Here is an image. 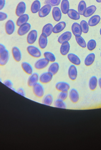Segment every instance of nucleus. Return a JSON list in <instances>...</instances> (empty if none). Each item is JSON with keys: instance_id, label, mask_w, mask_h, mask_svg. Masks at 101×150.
<instances>
[{"instance_id": "nucleus-1", "label": "nucleus", "mask_w": 101, "mask_h": 150, "mask_svg": "<svg viewBox=\"0 0 101 150\" xmlns=\"http://www.w3.org/2000/svg\"><path fill=\"white\" fill-rule=\"evenodd\" d=\"M9 59V52L4 45L0 46V64L1 66H4L7 64Z\"/></svg>"}, {"instance_id": "nucleus-2", "label": "nucleus", "mask_w": 101, "mask_h": 150, "mask_svg": "<svg viewBox=\"0 0 101 150\" xmlns=\"http://www.w3.org/2000/svg\"><path fill=\"white\" fill-rule=\"evenodd\" d=\"M33 91L34 95L38 98H41L44 96L45 90L39 83H37L33 86Z\"/></svg>"}, {"instance_id": "nucleus-3", "label": "nucleus", "mask_w": 101, "mask_h": 150, "mask_svg": "<svg viewBox=\"0 0 101 150\" xmlns=\"http://www.w3.org/2000/svg\"><path fill=\"white\" fill-rule=\"evenodd\" d=\"M27 51L30 55L34 58H38L41 57V52L36 47L31 45L27 47Z\"/></svg>"}, {"instance_id": "nucleus-4", "label": "nucleus", "mask_w": 101, "mask_h": 150, "mask_svg": "<svg viewBox=\"0 0 101 150\" xmlns=\"http://www.w3.org/2000/svg\"><path fill=\"white\" fill-rule=\"evenodd\" d=\"M49 63V61L46 58L40 59L35 62L34 67L37 69H42L46 67Z\"/></svg>"}, {"instance_id": "nucleus-5", "label": "nucleus", "mask_w": 101, "mask_h": 150, "mask_svg": "<svg viewBox=\"0 0 101 150\" xmlns=\"http://www.w3.org/2000/svg\"><path fill=\"white\" fill-rule=\"evenodd\" d=\"M31 29V25L29 23H26L19 26L18 30V34L20 36L26 34Z\"/></svg>"}, {"instance_id": "nucleus-6", "label": "nucleus", "mask_w": 101, "mask_h": 150, "mask_svg": "<svg viewBox=\"0 0 101 150\" xmlns=\"http://www.w3.org/2000/svg\"><path fill=\"white\" fill-rule=\"evenodd\" d=\"M38 38V32L36 30L31 31L27 35V42L29 45H32L36 42Z\"/></svg>"}, {"instance_id": "nucleus-7", "label": "nucleus", "mask_w": 101, "mask_h": 150, "mask_svg": "<svg viewBox=\"0 0 101 150\" xmlns=\"http://www.w3.org/2000/svg\"><path fill=\"white\" fill-rule=\"evenodd\" d=\"M70 85L66 82H58L55 85L56 89L59 91H68L70 90Z\"/></svg>"}, {"instance_id": "nucleus-8", "label": "nucleus", "mask_w": 101, "mask_h": 150, "mask_svg": "<svg viewBox=\"0 0 101 150\" xmlns=\"http://www.w3.org/2000/svg\"><path fill=\"white\" fill-rule=\"evenodd\" d=\"M15 25L14 22L11 20H9L5 24V30L8 35H11L15 31Z\"/></svg>"}, {"instance_id": "nucleus-9", "label": "nucleus", "mask_w": 101, "mask_h": 150, "mask_svg": "<svg viewBox=\"0 0 101 150\" xmlns=\"http://www.w3.org/2000/svg\"><path fill=\"white\" fill-rule=\"evenodd\" d=\"M26 9V5L25 2L23 1L20 2L17 6L16 10V14L17 16L24 15Z\"/></svg>"}, {"instance_id": "nucleus-10", "label": "nucleus", "mask_w": 101, "mask_h": 150, "mask_svg": "<svg viewBox=\"0 0 101 150\" xmlns=\"http://www.w3.org/2000/svg\"><path fill=\"white\" fill-rule=\"evenodd\" d=\"M69 97L73 103H76L79 100V93L76 89H72L70 91Z\"/></svg>"}, {"instance_id": "nucleus-11", "label": "nucleus", "mask_w": 101, "mask_h": 150, "mask_svg": "<svg viewBox=\"0 0 101 150\" xmlns=\"http://www.w3.org/2000/svg\"><path fill=\"white\" fill-rule=\"evenodd\" d=\"M51 6L49 4H46L40 9L38 12L39 16L44 18L47 16L51 10Z\"/></svg>"}, {"instance_id": "nucleus-12", "label": "nucleus", "mask_w": 101, "mask_h": 150, "mask_svg": "<svg viewBox=\"0 0 101 150\" xmlns=\"http://www.w3.org/2000/svg\"><path fill=\"white\" fill-rule=\"evenodd\" d=\"M68 76L70 79L75 80L78 76V70L76 66L74 65L70 66L68 69Z\"/></svg>"}, {"instance_id": "nucleus-13", "label": "nucleus", "mask_w": 101, "mask_h": 150, "mask_svg": "<svg viewBox=\"0 0 101 150\" xmlns=\"http://www.w3.org/2000/svg\"><path fill=\"white\" fill-rule=\"evenodd\" d=\"M71 38V33L70 31H66L59 36L58 39V41L59 44H62L65 41H69Z\"/></svg>"}, {"instance_id": "nucleus-14", "label": "nucleus", "mask_w": 101, "mask_h": 150, "mask_svg": "<svg viewBox=\"0 0 101 150\" xmlns=\"http://www.w3.org/2000/svg\"><path fill=\"white\" fill-rule=\"evenodd\" d=\"M53 75L49 72L44 73L40 77V81L42 83H49L53 78Z\"/></svg>"}, {"instance_id": "nucleus-15", "label": "nucleus", "mask_w": 101, "mask_h": 150, "mask_svg": "<svg viewBox=\"0 0 101 150\" xmlns=\"http://www.w3.org/2000/svg\"><path fill=\"white\" fill-rule=\"evenodd\" d=\"M69 60L72 63L76 66H79L81 63V61L78 56L73 53H70L67 55Z\"/></svg>"}, {"instance_id": "nucleus-16", "label": "nucleus", "mask_w": 101, "mask_h": 150, "mask_svg": "<svg viewBox=\"0 0 101 150\" xmlns=\"http://www.w3.org/2000/svg\"><path fill=\"white\" fill-rule=\"evenodd\" d=\"M47 36L44 33H42L39 38V46L41 49H45L48 45Z\"/></svg>"}, {"instance_id": "nucleus-17", "label": "nucleus", "mask_w": 101, "mask_h": 150, "mask_svg": "<svg viewBox=\"0 0 101 150\" xmlns=\"http://www.w3.org/2000/svg\"><path fill=\"white\" fill-rule=\"evenodd\" d=\"M72 31L73 35L76 36H81L82 34V29L79 24L77 23H73L72 25Z\"/></svg>"}, {"instance_id": "nucleus-18", "label": "nucleus", "mask_w": 101, "mask_h": 150, "mask_svg": "<svg viewBox=\"0 0 101 150\" xmlns=\"http://www.w3.org/2000/svg\"><path fill=\"white\" fill-rule=\"evenodd\" d=\"M70 44L68 41H65L61 44L60 48V52L63 55H66L68 54L70 50Z\"/></svg>"}, {"instance_id": "nucleus-19", "label": "nucleus", "mask_w": 101, "mask_h": 150, "mask_svg": "<svg viewBox=\"0 0 101 150\" xmlns=\"http://www.w3.org/2000/svg\"><path fill=\"white\" fill-rule=\"evenodd\" d=\"M12 54L13 58L17 62H19L22 59L21 52L17 47H14L12 48Z\"/></svg>"}, {"instance_id": "nucleus-20", "label": "nucleus", "mask_w": 101, "mask_h": 150, "mask_svg": "<svg viewBox=\"0 0 101 150\" xmlns=\"http://www.w3.org/2000/svg\"><path fill=\"white\" fill-rule=\"evenodd\" d=\"M39 76L37 73L32 74L28 80V85L30 87L33 86L38 81Z\"/></svg>"}, {"instance_id": "nucleus-21", "label": "nucleus", "mask_w": 101, "mask_h": 150, "mask_svg": "<svg viewBox=\"0 0 101 150\" xmlns=\"http://www.w3.org/2000/svg\"><path fill=\"white\" fill-rule=\"evenodd\" d=\"M65 26H66V23L65 22H59L53 27V32L54 33H59L63 30Z\"/></svg>"}, {"instance_id": "nucleus-22", "label": "nucleus", "mask_w": 101, "mask_h": 150, "mask_svg": "<svg viewBox=\"0 0 101 150\" xmlns=\"http://www.w3.org/2000/svg\"><path fill=\"white\" fill-rule=\"evenodd\" d=\"M52 16L55 21L56 22L60 21L62 17V13L59 8L55 7L53 8L52 10Z\"/></svg>"}, {"instance_id": "nucleus-23", "label": "nucleus", "mask_w": 101, "mask_h": 150, "mask_svg": "<svg viewBox=\"0 0 101 150\" xmlns=\"http://www.w3.org/2000/svg\"><path fill=\"white\" fill-rule=\"evenodd\" d=\"M95 55L93 53L89 54L86 57L85 60V64L87 67L91 66L95 60Z\"/></svg>"}, {"instance_id": "nucleus-24", "label": "nucleus", "mask_w": 101, "mask_h": 150, "mask_svg": "<svg viewBox=\"0 0 101 150\" xmlns=\"http://www.w3.org/2000/svg\"><path fill=\"white\" fill-rule=\"evenodd\" d=\"M101 18L99 15H95L89 19L88 21V25L90 26H94L99 23L100 21Z\"/></svg>"}, {"instance_id": "nucleus-25", "label": "nucleus", "mask_w": 101, "mask_h": 150, "mask_svg": "<svg viewBox=\"0 0 101 150\" xmlns=\"http://www.w3.org/2000/svg\"><path fill=\"white\" fill-rule=\"evenodd\" d=\"M29 16L27 14H24L20 16L16 21V25L17 26H20L22 25L27 23V21L29 20Z\"/></svg>"}, {"instance_id": "nucleus-26", "label": "nucleus", "mask_w": 101, "mask_h": 150, "mask_svg": "<svg viewBox=\"0 0 101 150\" xmlns=\"http://www.w3.org/2000/svg\"><path fill=\"white\" fill-rule=\"evenodd\" d=\"M21 66L23 70L27 74H32L33 69L32 67L29 63L26 62H23L21 64Z\"/></svg>"}, {"instance_id": "nucleus-27", "label": "nucleus", "mask_w": 101, "mask_h": 150, "mask_svg": "<svg viewBox=\"0 0 101 150\" xmlns=\"http://www.w3.org/2000/svg\"><path fill=\"white\" fill-rule=\"evenodd\" d=\"M59 69V64L57 62L52 63L49 67L48 72L53 75H55L58 72Z\"/></svg>"}, {"instance_id": "nucleus-28", "label": "nucleus", "mask_w": 101, "mask_h": 150, "mask_svg": "<svg viewBox=\"0 0 101 150\" xmlns=\"http://www.w3.org/2000/svg\"><path fill=\"white\" fill-rule=\"evenodd\" d=\"M68 16L71 19L73 20H79L80 18V16L78 12H77L76 10L74 9H71L69 10L67 12Z\"/></svg>"}, {"instance_id": "nucleus-29", "label": "nucleus", "mask_w": 101, "mask_h": 150, "mask_svg": "<svg viewBox=\"0 0 101 150\" xmlns=\"http://www.w3.org/2000/svg\"><path fill=\"white\" fill-rule=\"evenodd\" d=\"M97 85H98V79L95 76H93L89 80V88L92 91H94L97 87Z\"/></svg>"}, {"instance_id": "nucleus-30", "label": "nucleus", "mask_w": 101, "mask_h": 150, "mask_svg": "<svg viewBox=\"0 0 101 150\" xmlns=\"http://www.w3.org/2000/svg\"><path fill=\"white\" fill-rule=\"evenodd\" d=\"M53 27L51 24L48 23L42 29V33H45L47 37H49L53 32Z\"/></svg>"}, {"instance_id": "nucleus-31", "label": "nucleus", "mask_w": 101, "mask_h": 150, "mask_svg": "<svg viewBox=\"0 0 101 150\" xmlns=\"http://www.w3.org/2000/svg\"><path fill=\"white\" fill-rule=\"evenodd\" d=\"M96 10V7L95 5H91V6H89V7L87 8L83 16L85 17H88L92 15L95 12Z\"/></svg>"}, {"instance_id": "nucleus-32", "label": "nucleus", "mask_w": 101, "mask_h": 150, "mask_svg": "<svg viewBox=\"0 0 101 150\" xmlns=\"http://www.w3.org/2000/svg\"><path fill=\"white\" fill-rule=\"evenodd\" d=\"M70 3L68 0H63L61 5V10L63 14H67L69 10Z\"/></svg>"}, {"instance_id": "nucleus-33", "label": "nucleus", "mask_w": 101, "mask_h": 150, "mask_svg": "<svg viewBox=\"0 0 101 150\" xmlns=\"http://www.w3.org/2000/svg\"><path fill=\"white\" fill-rule=\"evenodd\" d=\"M41 8V3L38 0L33 2L31 6V11L33 13H36L39 11Z\"/></svg>"}, {"instance_id": "nucleus-34", "label": "nucleus", "mask_w": 101, "mask_h": 150, "mask_svg": "<svg viewBox=\"0 0 101 150\" xmlns=\"http://www.w3.org/2000/svg\"><path fill=\"white\" fill-rule=\"evenodd\" d=\"M86 8V4L85 2L84 1H81L79 4L78 6L79 14L80 15H84Z\"/></svg>"}, {"instance_id": "nucleus-35", "label": "nucleus", "mask_w": 101, "mask_h": 150, "mask_svg": "<svg viewBox=\"0 0 101 150\" xmlns=\"http://www.w3.org/2000/svg\"><path fill=\"white\" fill-rule=\"evenodd\" d=\"M76 41L78 45L82 48H85L87 47V44L85 40L81 36H76L75 37Z\"/></svg>"}, {"instance_id": "nucleus-36", "label": "nucleus", "mask_w": 101, "mask_h": 150, "mask_svg": "<svg viewBox=\"0 0 101 150\" xmlns=\"http://www.w3.org/2000/svg\"><path fill=\"white\" fill-rule=\"evenodd\" d=\"M44 56L46 59L48 60L50 62H54L55 61L56 58L55 55L51 52H47L44 53Z\"/></svg>"}, {"instance_id": "nucleus-37", "label": "nucleus", "mask_w": 101, "mask_h": 150, "mask_svg": "<svg viewBox=\"0 0 101 150\" xmlns=\"http://www.w3.org/2000/svg\"><path fill=\"white\" fill-rule=\"evenodd\" d=\"M80 25L82 29V32L84 33H87L89 31V25L85 20H82L80 23Z\"/></svg>"}, {"instance_id": "nucleus-38", "label": "nucleus", "mask_w": 101, "mask_h": 150, "mask_svg": "<svg viewBox=\"0 0 101 150\" xmlns=\"http://www.w3.org/2000/svg\"><path fill=\"white\" fill-rule=\"evenodd\" d=\"M53 96L51 94H48L44 98L43 100V103L45 105L50 106L53 103Z\"/></svg>"}, {"instance_id": "nucleus-39", "label": "nucleus", "mask_w": 101, "mask_h": 150, "mask_svg": "<svg viewBox=\"0 0 101 150\" xmlns=\"http://www.w3.org/2000/svg\"><path fill=\"white\" fill-rule=\"evenodd\" d=\"M96 41L92 39L89 40L87 43V48L89 51H92L96 48Z\"/></svg>"}, {"instance_id": "nucleus-40", "label": "nucleus", "mask_w": 101, "mask_h": 150, "mask_svg": "<svg viewBox=\"0 0 101 150\" xmlns=\"http://www.w3.org/2000/svg\"><path fill=\"white\" fill-rule=\"evenodd\" d=\"M54 105L55 107L61 108H66V105L63 100H56L54 103Z\"/></svg>"}, {"instance_id": "nucleus-41", "label": "nucleus", "mask_w": 101, "mask_h": 150, "mask_svg": "<svg viewBox=\"0 0 101 150\" xmlns=\"http://www.w3.org/2000/svg\"><path fill=\"white\" fill-rule=\"evenodd\" d=\"M61 0H46L45 3L51 6H58L60 3Z\"/></svg>"}, {"instance_id": "nucleus-42", "label": "nucleus", "mask_w": 101, "mask_h": 150, "mask_svg": "<svg viewBox=\"0 0 101 150\" xmlns=\"http://www.w3.org/2000/svg\"><path fill=\"white\" fill-rule=\"evenodd\" d=\"M68 96V91L61 92L59 93V95H58V98L59 99L61 100L64 101V100H66Z\"/></svg>"}, {"instance_id": "nucleus-43", "label": "nucleus", "mask_w": 101, "mask_h": 150, "mask_svg": "<svg viewBox=\"0 0 101 150\" xmlns=\"http://www.w3.org/2000/svg\"><path fill=\"white\" fill-rule=\"evenodd\" d=\"M1 21H4L5 19H7V17H8V16L7 14L5 13H4V12H1Z\"/></svg>"}, {"instance_id": "nucleus-44", "label": "nucleus", "mask_w": 101, "mask_h": 150, "mask_svg": "<svg viewBox=\"0 0 101 150\" xmlns=\"http://www.w3.org/2000/svg\"><path fill=\"white\" fill-rule=\"evenodd\" d=\"M4 84L6 86L9 87V88H12V83H11V81H10L9 80H6V81H5L4 82Z\"/></svg>"}, {"instance_id": "nucleus-45", "label": "nucleus", "mask_w": 101, "mask_h": 150, "mask_svg": "<svg viewBox=\"0 0 101 150\" xmlns=\"http://www.w3.org/2000/svg\"><path fill=\"white\" fill-rule=\"evenodd\" d=\"M18 93H19L20 95H22L23 96H25V94L24 91L22 88H19L17 91Z\"/></svg>"}, {"instance_id": "nucleus-46", "label": "nucleus", "mask_w": 101, "mask_h": 150, "mask_svg": "<svg viewBox=\"0 0 101 150\" xmlns=\"http://www.w3.org/2000/svg\"><path fill=\"white\" fill-rule=\"evenodd\" d=\"M0 9L1 10L4 7L5 4V0H0Z\"/></svg>"}, {"instance_id": "nucleus-47", "label": "nucleus", "mask_w": 101, "mask_h": 150, "mask_svg": "<svg viewBox=\"0 0 101 150\" xmlns=\"http://www.w3.org/2000/svg\"><path fill=\"white\" fill-rule=\"evenodd\" d=\"M98 83H99V86L101 89V78L99 79V80H98Z\"/></svg>"}, {"instance_id": "nucleus-48", "label": "nucleus", "mask_w": 101, "mask_h": 150, "mask_svg": "<svg viewBox=\"0 0 101 150\" xmlns=\"http://www.w3.org/2000/svg\"><path fill=\"white\" fill-rule=\"evenodd\" d=\"M96 1L98 3H101V0H96Z\"/></svg>"}, {"instance_id": "nucleus-49", "label": "nucleus", "mask_w": 101, "mask_h": 150, "mask_svg": "<svg viewBox=\"0 0 101 150\" xmlns=\"http://www.w3.org/2000/svg\"><path fill=\"white\" fill-rule=\"evenodd\" d=\"M100 35L101 36V28L100 29Z\"/></svg>"}, {"instance_id": "nucleus-50", "label": "nucleus", "mask_w": 101, "mask_h": 150, "mask_svg": "<svg viewBox=\"0 0 101 150\" xmlns=\"http://www.w3.org/2000/svg\"></svg>"}]
</instances>
